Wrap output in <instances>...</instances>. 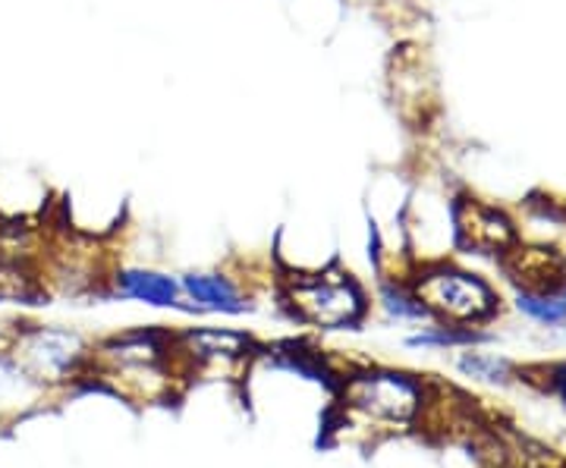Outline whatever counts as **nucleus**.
I'll list each match as a JSON object with an SVG mask.
<instances>
[{"mask_svg":"<svg viewBox=\"0 0 566 468\" xmlns=\"http://www.w3.org/2000/svg\"><path fill=\"white\" fill-rule=\"evenodd\" d=\"M453 236L479 252H504L516 243V226L501 208L463 199L453 202Z\"/></svg>","mask_w":566,"mask_h":468,"instance_id":"8","label":"nucleus"},{"mask_svg":"<svg viewBox=\"0 0 566 468\" xmlns=\"http://www.w3.org/2000/svg\"><path fill=\"white\" fill-rule=\"evenodd\" d=\"M340 403L375 425H412L424 403V387L397 368H365L340 377Z\"/></svg>","mask_w":566,"mask_h":468,"instance_id":"4","label":"nucleus"},{"mask_svg":"<svg viewBox=\"0 0 566 468\" xmlns=\"http://www.w3.org/2000/svg\"><path fill=\"white\" fill-rule=\"evenodd\" d=\"M494 337L479 330V327H457V325H441V321H428L419 327L416 333L406 337V347L409 349H453V347H485Z\"/></svg>","mask_w":566,"mask_h":468,"instance_id":"10","label":"nucleus"},{"mask_svg":"<svg viewBox=\"0 0 566 468\" xmlns=\"http://www.w3.org/2000/svg\"><path fill=\"white\" fill-rule=\"evenodd\" d=\"M259 349L262 347L252 333L230 327H186L174 333V362L180 368H240L259 359Z\"/></svg>","mask_w":566,"mask_h":468,"instance_id":"5","label":"nucleus"},{"mask_svg":"<svg viewBox=\"0 0 566 468\" xmlns=\"http://www.w3.org/2000/svg\"><path fill=\"white\" fill-rule=\"evenodd\" d=\"M516 311L542 327H566V299L560 289L526 286L516 292Z\"/></svg>","mask_w":566,"mask_h":468,"instance_id":"11","label":"nucleus"},{"mask_svg":"<svg viewBox=\"0 0 566 468\" xmlns=\"http://www.w3.org/2000/svg\"><path fill=\"white\" fill-rule=\"evenodd\" d=\"M409 284L428 308L431 321L457 327H482L501 315V296L485 277L450 265V262H422L412 267Z\"/></svg>","mask_w":566,"mask_h":468,"instance_id":"2","label":"nucleus"},{"mask_svg":"<svg viewBox=\"0 0 566 468\" xmlns=\"http://www.w3.org/2000/svg\"><path fill=\"white\" fill-rule=\"evenodd\" d=\"M180 289L189 315H249L255 302L245 286L227 270H186L180 274Z\"/></svg>","mask_w":566,"mask_h":468,"instance_id":"7","label":"nucleus"},{"mask_svg":"<svg viewBox=\"0 0 566 468\" xmlns=\"http://www.w3.org/2000/svg\"><path fill=\"white\" fill-rule=\"evenodd\" d=\"M375 306L381 308V315L390 325H428L431 321V315L422 306V299L416 296L409 277H381L378 292H375Z\"/></svg>","mask_w":566,"mask_h":468,"instance_id":"9","label":"nucleus"},{"mask_svg":"<svg viewBox=\"0 0 566 468\" xmlns=\"http://www.w3.org/2000/svg\"><path fill=\"white\" fill-rule=\"evenodd\" d=\"M457 368L460 374L472 377V381H485V384H506L510 374H513V365L501 359V355H488V352H463L457 359Z\"/></svg>","mask_w":566,"mask_h":468,"instance_id":"12","label":"nucleus"},{"mask_svg":"<svg viewBox=\"0 0 566 468\" xmlns=\"http://www.w3.org/2000/svg\"><path fill=\"white\" fill-rule=\"evenodd\" d=\"M7 352L41 387H63L92 377L95 365V343L63 325H20L7 340Z\"/></svg>","mask_w":566,"mask_h":468,"instance_id":"3","label":"nucleus"},{"mask_svg":"<svg viewBox=\"0 0 566 468\" xmlns=\"http://www.w3.org/2000/svg\"><path fill=\"white\" fill-rule=\"evenodd\" d=\"M281 306L293 321L318 330H359L371 311V299L349 270L322 267L290 274L281 280Z\"/></svg>","mask_w":566,"mask_h":468,"instance_id":"1","label":"nucleus"},{"mask_svg":"<svg viewBox=\"0 0 566 468\" xmlns=\"http://www.w3.org/2000/svg\"><path fill=\"white\" fill-rule=\"evenodd\" d=\"M107 296L123 302H139L148 308H170V311H189L182 299L180 277L158 270V267L120 265L107 270Z\"/></svg>","mask_w":566,"mask_h":468,"instance_id":"6","label":"nucleus"}]
</instances>
